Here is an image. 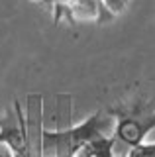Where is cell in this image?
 <instances>
[{
	"label": "cell",
	"instance_id": "cell-7",
	"mask_svg": "<svg viewBox=\"0 0 155 157\" xmlns=\"http://www.w3.org/2000/svg\"><path fill=\"white\" fill-rule=\"evenodd\" d=\"M0 157H14V155H12V151L8 149V147L2 145V149H0Z\"/></svg>",
	"mask_w": 155,
	"mask_h": 157
},
{
	"label": "cell",
	"instance_id": "cell-2",
	"mask_svg": "<svg viewBox=\"0 0 155 157\" xmlns=\"http://www.w3.org/2000/svg\"><path fill=\"white\" fill-rule=\"evenodd\" d=\"M108 112L114 116V137L116 144L128 145V149L145 141L149 132L155 130V108L138 100L132 104L112 106Z\"/></svg>",
	"mask_w": 155,
	"mask_h": 157
},
{
	"label": "cell",
	"instance_id": "cell-8",
	"mask_svg": "<svg viewBox=\"0 0 155 157\" xmlns=\"http://www.w3.org/2000/svg\"><path fill=\"white\" fill-rule=\"evenodd\" d=\"M53 157H69V155H53Z\"/></svg>",
	"mask_w": 155,
	"mask_h": 157
},
{
	"label": "cell",
	"instance_id": "cell-9",
	"mask_svg": "<svg viewBox=\"0 0 155 157\" xmlns=\"http://www.w3.org/2000/svg\"><path fill=\"white\" fill-rule=\"evenodd\" d=\"M30 2H43V0H30Z\"/></svg>",
	"mask_w": 155,
	"mask_h": 157
},
{
	"label": "cell",
	"instance_id": "cell-1",
	"mask_svg": "<svg viewBox=\"0 0 155 157\" xmlns=\"http://www.w3.org/2000/svg\"><path fill=\"white\" fill-rule=\"evenodd\" d=\"M110 128L114 132V116L108 110H98L77 126L63 128V130H43V157H73L90 140L110 136Z\"/></svg>",
	"mask_w": 155,
	"mask_h": 157
},
{
	"label": "cell",
	"instance_id": "cell-3",
	"mask_svg": "<svg viewBox=\"0 0 155 157\" xmlns=\"http://www.w3.org/2000/svg\"><path fill=\"white\" fill-rule=\"evenodd\" d=\"M53 16L55 22L61 18H67L69 22H89L98 20V16L104 12L100 0H53Z\"/></svg>",
	"mask_w": 155,
	"mask_h": 157
},
{
	"label": "cell",
	"instance_id": "cell-4",
	"mask_svg": "<svg viewBox=\"0 0 155 157\" xmlns=\"http://www.w3.org/2000/svg\"><path fill=\"white\" fill-rule=\"evenodd\" d=\"M114 147H116L114 134L100 136V137H96V140H90L89 144H85L73 157H116Z\"/></svg>",
	"mask_w": 155,
	"mask_h": 157
},
{
	"label": "cell",
	"instance_id": "cell-6",
	"mask_svg": "<svg viewBox=\"0 0 155 157\" xmlns=\"http://www.w3.org/2000/svg\"><path fill=\"white\" fill-rule=\"evenodd\" d=\"M102 4V10L110 16H120L126 8H128L130 0H100Z\"/></svg>",
	"mask_w": 155,
	"mask_h": 157
},
{
	"label": "cell",
	"instance_id": "cell-5",
	"mask_svg": "<svg viewBox=\"0 0 155 157\" xmlns=\"http://www.w3.org/2000/svg\"><path fill=\"white\" fill-rule=\"evenodd\" d=\"M126 157H155V141H143V144L128 149Z\"/></svg>",
	"mask_w": 155,
	"mask_h": 157
}]
</instances>
